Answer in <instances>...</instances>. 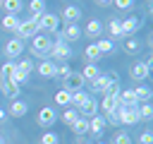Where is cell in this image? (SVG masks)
Instances as JSON below:
<instances>
[{
  "label": "cell",
  "mask_w": 153,
  "mask_h": 144,
  "mask_svg": "<svg viewBox=\"0 0 153 144\" xmlns=\"http://www.w3.org/2000/svg\"><path fill=\"white\" fill-rule=\"evenodd\" d=\"M0 24H2V29H5V31H12V34H17V26H19V17H17V14H5Z\"/></svg>",
  "instance_id": "20"
},
{
  "label": "cell",
  "mask_w": 153,
  "mask_h": 144,
  "mask_svg": "<svg viewBox=\"0 0 153 144\" xmlns=\"http://www.w3.org/2000/svg\"><path fill=\"white\" fill-rule=\"evenodd\" d=\"M69 74H72V67H69L67 62H62L60 67H55V77H60V79H65V82H67V79H69Z\"/></svg>",
  "instance_id": "36"
},
{
  "label": "cell",
  "mask_w": 153,
  "mask_h": 144,
  "mask_svg": "<svg viewBox=\"0 0 153 144\" xmlns=\"http://www.w3.org/2000/svg\"><path fill=\"white\" fill-rule=\"evenodd\" d=\"M55 120H57V115H55V108L45 106V108H41V110H38V118H36V122H38L41 127H50V125H55Z\"/></svg>",
  "instance_id": "7"
},
{
  "label": "cell",
  "mask_w": 153,
  "mask_h": 144,
  "mask_svg": "<svg viewBox=\"0 0 153 144\" xmlns=\"http://www.w3.org/2000/svg\"><path fill=\"white\" fill-rule=\"evenodd\" d=\"M22 53H24V41H22V38L14 36V38H10V41L5 43V55H7V58L14 60V58H19Z\"/></svg>",
  "instance_id": "6"
},
{
  "label": "cell",
  "mask_w": 153,
  "mask_h": 144,
  "mask_svg": "<svg viewBox=\"0 0 153 144\" xmlns=\"http://www.w3.org/2000/svg\"><path fill=\"white\" fill-rule=\"evenodd\" d=\"M0 94H5L10 101H14V98H19V84L5 79V82H0Z\"/></svg>",
  "instance_id": "13"
},
{
  "label": "cell",
  "mask_w": 153,
  "mask_h": 144,
  "mask_svg": "<svg viewBox=\"0 0 153 144\" xmlns=\"http://www.w3.org/2000/svg\"><path fill=\"white\" fill-rule=\"evenodd\" d=\"M112 144H131V137H129V132L120 130V132L112 137Z\"/></svg>",
  "instance_id": "38"
},
{
  "label": "cell",
  "mask_w": 153,
  "mask_h": 144,
  "mask_svg": "<svg viewBox=\"0 0 153 144\" xmlns=\"http://www.w3.org/2000/svg\"><path fill=\"white\" fill-rule=\"evenodd\" d=\"M38 34V22L33 19V17H29V19H24V22H19V26H17V38H33Z\"/></svg>",
  "instance_id": "4"
},
{
  "label": "cell",
  "mask_w": 153,
  "mask_h": 144,
  "mask_svg": "<svg viewBox=\"0 0 153 144\" xmlns=\"http://www.w3.org/2000/svg\"><path fill=\"white\" fill-rule=\"evenodd\" d=\"M79 115H84V118H93V115H98V101H93V96H88V101L79 108Z\"/></svg>",
  "instance_id": "16"
},
{
  "label": "cell",
  "mask_w": 153,
  "mask_h": 144,
  "mask_svg": "<svg viewBox=\"0 0 153 144\" xmlns=\"http://www.w3.org/2000/svg\"><path fill=\"white\" fill-rule=\"evenodd\" d=\"M88 96H91V94H88V91H84V89H79V91H72V101H69V106H74V108L79 110V108H81V106L88 101Z\"/></svg>",
  "instance_id": "17"
},
{
  "label": "cell",
  "mask_w": 153,
  "mask_h": 144,
  "mask_svg": "<svg viewBox=\"0 0 153 144\" xmlns=\"http://www.w3.org/2000/svg\"><path fill=\"white\" fill-rule=\"evenodd\" d=\"M139 144H153V134H151V130L141 132V137H139Z\"/></svg>",
  "instance_id": "43"
},
{
  "label": "cell",
  "mask_w": 153,
  "mask_h": 144,
  "mask_svg": "<svg viewBox=\"0 0 153 144\" xmlns=\"http://www.w3.org/2000/svg\"><path fill=\"white\" fill-rule=\"evenodd\" d=\"M115 113H117L120 125H136V122H141V120H139V110H136V108H124V106H120Z\"/></svg>",
  "instance_id": "5"
},
{
  "label": "cell",
  "mask_w": 153,
  "mask_h": 144,
  "mask_svg": "<svg viewBox=\"0 0 153 144\" xmlns=\"http://www.w3.org/2000/svg\"><path fill=\"white\" fill-rule=\"evenodd\" d=\"M96 5L98 7H108V5H112V0H96Z\"/></svg>",
  "instance_id": "44"
},
{
  "label": "cell",
  "mask_w": 153,
  "mask_h": 144,
  "mask_svg": "<svg viewBox=\"0 0 153 144\" xmlns=\"http://www.w3.org/2000/svg\"><path fill=\"white\" fill-rule=\"evenodd\" d=\"M108 31H110L112 38H122V24H120V19H110L108 22Z\"/></svg>",
  "instance_id": "32"
},
{
  "label": "cell",
  "mask_w": 153,
  "mask_h": 144,
  "mask_svg": "<svg viewBox=\"0 0 153 144\" xmlns=\"http://www.w3.org/2000/svg\"><path fill=\"white\" fill-rule=\"evenodd\" d=\"M69 101H72V91H67V89H60V91H55V103L57 106H69Z\"/></svg>",
  "instance_id": "30"
},
{
  "label": "cell",
  "mask_w": 153,
  "mask_h": 144,
  "mask_svg": "<svg viewBox=\"0 0 153 144\" xmlns=\"http://www.w3.org/2000/svg\"><path fill=\"white\" fill-rule=\"evenodd\" d=\"M72 130H74V134H79V137H84V134H88V118H84V115H79V118H76V122L72 125Z\"/></svg>",
  "instance_id": "24"
},
{
  "label": "cell",
  "mask_w": 153,
  "mask_h": 144,
  "mask_svg": "<svg viewBox=\"0 0 153 144\" xmlns=\"http://www.w3.org/2000/svg\"><path fill=\"white\" fill-rule=\"evenodd\" d=\"M110 82H112V74H98L91 82V91L93 94H105V89L110 86Z\"/></svg>",
  "instance_id": "9"
},
{
  "label": "cell",
  "mask_w": 153,
  "mask_h": 144,
  "mask_svg": "<svg viewBox=\"0 0 153 144\" xmlns=\"http://www.w3.org/2000/svg\"><path fill=\"white\" fill-rule=\"evenodd\" d=\"M100 31H103V24H100L98 19H91V22L86 24V36L96 38V36H100Z\"/></svg>",
  "instance_id": "29"
},
{
  "label": "cell",
  "mask_w": 153,
  "mask_h": 144,
  "mask_svg": "<svg viewBox=\"0 0 153 144\" xmlns=\"http://www.w3.org/2000/svg\"><path fill=\"white\" fill-rule=\"evenodd\" d=\"M55 67H57V65H55L53 60H43V62H38L36 70H38L41 77H55Z\"/></svg>",
  "instance_id": "21"
},
{
  "label": "cell",
  "mask_w": 153,
  "mask_h": 144,
  "mask_svg": "<svg viewBox=\"0 0 153 144\" xmlns=\"http://www.w3.org/2000/svg\"><path fill=\"white\" fill-rule=\"evenodd\" d=\"M76 118H79V110H74V108H67V110L62 113V122H65L67 127H72V125L76 122Z\"/></svg>",
  "instance_id": "34"
},
{
  "label": "cell",
  "mask_w": 153,
  "mask_h": 144,
  "mask_svg": "<svg viewBox=\"0 0 153 144\" xmlns=\"http://www.w3.org/2000/svg\"><path fill=\"white\" fill-rule=\"evenodd\" d=\"M120 91H122V89H120V84H117V82H110V86L105 89V94H103V96H120Z\"/></svg>",
  "instance_id": "41"
},
{
  "label": "cell",
  "mask_w": 153,
  "mask_h": 144,
  "mask_svg": "<svg viewBox=\"0 0 153 144\" xmlns=\"http://www.w3.org/2000/svg\"><path fill=\"white\" fill-rule=\"evenodd\" d=\"M84 84H86V82H84L81 72H72V74H69V79H67V86H69L67 91H79Z\"/></svg>",
  "instance_id": "22"
},
{
  "label": "cell",
  "mask_w": 153,
  "mask_h": 144,
  "mask_svg": "<svg viewBox=\"0 0 153 144\" xmlns=\"http://www.w3.org/2000/svg\"><path fill=\"white\" fill-rule=\"evenodd\" d=\"M96 144H105V142H96Z\"/></svg>",
  "instance_id": "47"
},
{
  "label": "cell",
  "mask_w": 153,
  "mask_h": 144,
  "mask_svg": "<svg viewBox=\"0 0 153 144\" xmlns=\"http://www.w3.org/2000/svg\"><path fill=\"white\" fill-rule=\"evenodd\" d=\"M134 98H136V103H148V101H151V89L143 86V84L136 86V89H134Z\"/></svg>",
  "instance_id": "26"
},
{
  "label": "cell",
  "mask_w": 153,
  "mask_h": 144,
  "mask_svg": "<svg viewBox=\"0 0 153 144\" xmlns=\"http://www.w3.org/2000/svg\"><path fill=\"white\" fill-rule=\"evenodd\" d=\"M129 74H131V79H136V82H143V79H148V74H151V67H148L146 62H136V65H131Z\"/></svg>",
  "instance_id": "12"
},
{
  "label": "cell",
  "mask_w": 153,
  "mask_h": 144,
  "mask_svg": "<svg viewBox=\"0 0 153 144\" xmlns=\"http://www.w3.org/2000/svg\"><path fill=\"white\" fill-rule=\"evenodd\" d=\"M136 110H139V120H151L153 118V106L151 103H139Z\"/></svg>",
  "instance_id": "31"
},
{
  "label": "cell",
  "mask_w": 153,
  "mask_h": 144,
  "mask_svg": "<svg viewBox=\"0 0 153 144\" xmlns=\"http://www.w3.org/2000/svg\"><path fill=\"white\" fill-rule=\"evenodd\" d=\"M105 118H100V115H93V118H88V134H93V137H100L103 132H105Z\"/></svg>",
  "instance_id": "10"
},
{
  "label": "cell",
  "mask_w": 153,
  "mask_h": 144,
  "mask_svg": "<svg viewBox=\"0 0 153 144\" xmlns=\"http://www.w3.org/2000/svg\"><path fill=\"white\" fill-rule=\"evenodd\" d=\"M0 7L7 10V14H19L22 12V0H0Z\"/></svg>",
  "instance_id": "25"
},
{
  "label": "cell",
  "mask_w": 153,
  "mask_h": 144,
  "mask_svg": "<svg viewBox=\"0 0 153 144\" xmlns=\"http://www.w3.org/2000/svg\"><path fill=\"white\" fill-rule=\"evenodd\" d=\"M62 19H65V24H76V22L81 19V10H79L76 5H65Z\"/></svg>",
  "instance_id": "11"
},
{
  "label": "cell",
  "mask_w": 153,
  "mask_h": 144,
  "mask_svg": "<svg viewBox=\"0 0 153 144\" xmlns=\"http://www.w3.org/2000/svg\"><path fill=\"white\" fill-rule=\"evenodd\" d=\"M14 67H17L19 72H24V74H31V72L36 70V65H33L31 60H19V62H14Z\"/></svg>",
  "instance_id": "35"
},
{
  "label": "cell",
  "mask_w": 153,
  "mask_h": 144,
  "mask_svg": "<svg viewBox=\"0 0 153 144\" xmlns=\"http://www.w3.org/2000/svg\"><path fill=\"white\" fill-rule=\"evenodd\" d=\"M98 108H100L105 115H110V113H115V110L120 108V98H117V96H103V101L98 103Z\"/></svg>",
  "instance_id": "14"
},
{
  "label": "cell",
  "mask_w": 153,
  "mask_h": 144,
  "mask_svg": "<svg viewBox=\"0 0 153 144\" xmlns=\"http://www.w3.org/2000/svg\"><path fill=\"white\" fill-rule=\"evenodd\" d=\"M0 144H5V142H2V137H0Z\"/></svg>",
  "instance_id": "46"
},
{
  "label": "cell",
  "mask_w": 153,
  "mask_h": 144,
  "mask_svg": "<svg viewBox=\"0 0 153 144\" xmlns=\"http://www.w3.org/2000/svg\"><path fill=\"white\" fill-rule=\"evenodd\" d=\"M136 50H139V41H136V38H127V41H124V53L131 55V53H136Z\"/></svg>",
  "instance_id": "39"
},
{
  "label": "cell",
  "mask_w": 153,
  "mask_h": 144,
  "mask_svg": "<svg viewBox=\"0 0 153 144\" xmlns=\"http://www.w3.org/2000/svg\"><path fill=\"white\" fill-rule=\"evenodd\" d=\"M84 58H86V62H93V65L100 60V50L96 48V43H88V46L84 48Z\"/></svg>",
  "instance_id": "23"
},
{
  "label": "cell",
  "mask_w": 153,
  "mask_h": 144,
  "mask_svg": "<svg viewBox=\"0 0 153 144\" xmlns=\"http://www.w3.org/2000/svg\"><path fill=\"white\" fill-rule=\"evenodd\" d=\"M2 120H5V110L0 108V122H2Z\"/></svg>",
  "instance_id": "45"
},
{
  "label": "cell",
  "mask_w": 153,
  "mask_h": 144,
  "mask_svg": "<svg viewBox=\"0 0 153 144\" xmlns=\"http://www.w3.org/2000/svg\"><path fill=\"white\" fill-rule=\"evenodd\" d=\"M12 72H14V62H5V65L0 67V82L10 79V77H12Z\"/></svg>",
  "instance_id": "37"
},
{
  "label": "cell",
  "mask_w": 153,
  "mask_h": 144,
  "mask_svg": "<svg viewBox=\"0 0 153 144\" xmlns=\"http://www.w3.org/2000/svg\"><path fill=\"white\" fill-rule=\"evenodd\" d=\"M55 36H57V41L53 43V48H50L48 58H50L53 62H67V60L72 58V46H69V43H65L60 34H55Z\"/></svg>",
  "instance_id": "1"
},
{
  "label": "cell",
  "mask_w": 153,
  "mask_h": 144,
  "mask_svg": "<svg viewBox=\"0 0 153 144\" xmlns=\"http://www.w3.org/2000/svg\"><path fill=\"white\" fill-rule=\"evenodd\" d=\"M60 142V137L55 134V132H45L43 137H41V144H57Z\"/></svg>",
  "instance_id": "40"
},
{
  "label": "cell",
  "mask_w": 153,
  "mask_h": 144,
  "mask_svg": "<svg viewBox=\"0 0 153 144\" xmlns=\"http://www.w3.org/2000/svg\"><path fill=\"white\" fill-rule=\"evenodd\" d=\"M120 106H124V108H136L139 103H136V98H134V91L131 89H127V91H120Z\"/></svg>",
  "instance_id": "18"
},
{
  "label": "cell",
  "mask_w": 153,
  "mask_h": 144,
  "mask_svg": "<svg viewBox=\"0 0 153 144\" xmlns=\"http://www.w3.org/2000/svg\"><path fill=\"white\" fill-rule=\"evenodd\" d=\"M112 5L117 10H129V7H134V0H112Z\"/></svg>",
  "instance_id": "42"
},
{
  "label": "cell",
  "mask_w": 153,
  "mask_h": 144,
  "mask_svg": "<svg viewBox=\"0 0 153 144\" xmlns=\"http://www.w3.org/2000/svg\"><path fill=\"white\" fill-rule=\"evenodd\" d=\"M50 48H53V38H50L48 34H36V36H33V43H31V53H33V55L48 58Z\"/></svg>",
  "instance_id": "2"
},
{
  "label": "cell",
  "mask_w": 153,
  "mask_h": 144,
  "mask_svg": "<svg viewBox=\"0 0 153 144\" xmlns=\"http://www.w3.org/2000/svg\"><path fill=\"white\" fill-rule=\"evenodd\" d=\"M98 74H100V72H98V67H96L93 62H86V67L81 70V77H84V82H93Z\"/></svg>",
  "instance_id": "28"
},
{
  "label": "cell",
  "mask_w": 153,
  "mask_h": 144,
  "mask_svg": "<svg viewBox=\"0 0 153 144\" xmlns=\"http://www.w3.org/2000/svg\"><path fill=\"white\" fill-rule=\"evenodd\" d=\"M60 36H62L65 43H74L81 36V29H79V24H65V29L60 31Z\"/></svg>",
  "instance_id": "8"
},
{
  "label": "cell",
  "mask_w": 153,
  "mask_h": 144,
  "mask_svg": "<svg viewBox=\"0 0 153 144\" xmlns=\"http://www.w3.org/2000/svg\"><path fill=\"white\" fill-rule=\"evenodd\" d=\"M120 24H122V36H129V34H134V31L141 29V19H139V17H127V19L120 22Z\"/></svg>",
  "instance_id": "15"
},
{
  "label": "cell",
  "mask_w": 153,
  "mask_h": 144,
  "mask_svg": "<svg viewBox=\"0 0 153 144\" xmlns=\"http://www.w3.org/2000/svg\"><path fill=\"white\" fill-rule=\"evenodd\" d=\"M96 48L100 50V55H105V53H112L115 50V43H112V38H100L96 43Z\"/></svg>",
  "instance_id": "33"
},
{
  "label": "cell",
  "mask_w": 153,
  "mask_h": 144,
  "mask_svg": "<svg viewBox=\"0 0 153 144\" xmlns=\"http://www.w3.org/2000/svg\"><path fill=\"white\" fill-rule=\"evenodd\" d=\"M36 22H38V34H57V24H60V17L57 14L43 12Z\"/></svg>",
  "instance_id": "3"
},
{
  "label": "cell",
  "mask_w": 153,
  "mask_h": 144,
  "mask_svg": "<svg viewBox=\"0 0 153 144\" xmlns=\"http://www.w3.org/2000/svg\"><path fill=\"white\" fill-rule=\"evenodd\" d=\"M26 110H29V106H26L24 101H19V98L10 101V115H14V118H22V115H26Z\"/></svg>",
  "instance_id": "19"
},
{
  "label": "cell",
  "mask_w": 153,
  "mask_h": 144,
  "mask_svg": "<svg viewBox=\"0 0 153 144\" xmlns=\"http://www.w3.org/2000/svg\"><path fill=\"white\" fill-rule=\"evenodd\" d=\"M29 12H31L33 19H38V17L45 12V0H31V2H29Z\"/></svg>",
  "instance_id": "27"
}]
</instances>
